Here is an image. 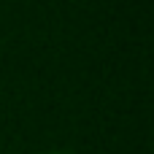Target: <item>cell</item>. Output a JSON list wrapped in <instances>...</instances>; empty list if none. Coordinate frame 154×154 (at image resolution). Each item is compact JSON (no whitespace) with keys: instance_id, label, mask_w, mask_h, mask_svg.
<instances>
[{"instance_id":"6da1fadb","label":"cell","mask_w":154,"mask_h":154,"mask_svg":"<svg viewBox=\"0 0 154 154\" xmlns=\"http://www.w3.org/2000/svg\"><path fill=\"white\" fill-rule=\"evenodd\" d=\"M43 154H70V152H60V149H51V152H43Z\"/></svg>"}]
</instances>
